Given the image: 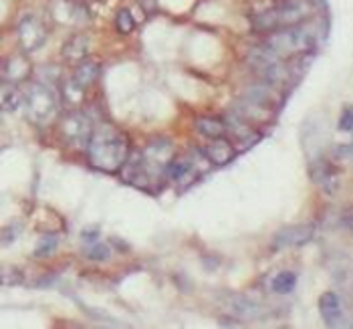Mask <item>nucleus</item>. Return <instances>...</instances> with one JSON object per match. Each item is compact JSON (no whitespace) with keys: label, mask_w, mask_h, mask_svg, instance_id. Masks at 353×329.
<instances>
[{"label":"nucleus","mask_w":353,"mask_h":329,"mask_svg":"<svg viewBox=\"0 0 353 329\" xmlns=\"http://www.w3.org/2000/svg\"><path fill=\"white\" fill-rule=\"evenodd\" d=\"M176 158V148L170 139L156 137L141 152L125 162L121 168V176L125 182L145 192H156L162 188L163 180L168 178V168Z\"/></svg>","instance_id":"f257e3e1"},{"label":"nucleus","mask_w":353,"mask_h":329,"mask_svg":"<svg viewBox=\"0 0 353 329\" xmlns=\"http://www.w3.org/2000/svg\"><path fill=\"white\" fill-rule=\"evenodd\" d=\"M87 156L93 168L117 174L130 160V139L111 123H99L89 139Z\"/></svg>","instance_id":"f03ea898"},{"label":"nucleus","mask_w":353,"mask_h":329,"mask_svg":"<svg viewBox=\"0 0 353 329\" xmlns=\"http://www.w3.org/2000/svg\"><path fill=\"white\" fill-rule=\"evenodd\" d=\"M319 8V0H283L281 4L254 17L252 27L259 32H274L281 28L307 23Z\"/></svg>","instance_id":"7ed1b4c3"},{"label":"nucleus","mask_w":353,"mask_h":329,"mask_svg":"<svg viewBox=\"0 0 353 329\" xmlns=\"http://www.w3.org/2000/svg\"><path fill=\"white\" fill-rule=\"evenodd\" d=\"M315 43H317V37H315L313 28L303 23L297 27L281 28V30L269 32L263 45L281 59H295V57H303L311 49H315Z\"/></svg>","instance_id":"20e7f679"},{"label":"nucleus","mask_w":353,"mask_h":329,"mask_svg":"<svg viewBox=\"0 0 353 329\" xmlns=\"http://www.w3.org/2000/svg\"><path fill=\"white\" fill-rule=\"evenodd\" d=\"M25 108H27L28 117L39 123L45 126L49 121H53L57 111H59V97L54 93L53 85L41 81H30L25 89Z\"/></svg>","instance_id":"39448f33"},{"label":"nucleus","mask_w":353,"mask_h":329,"mask_svg":"<svg viewBox=\"0 0 353 329\" xmlns=\"http://www.w3.org/2000/svg\"><path fill=\"white\" fill-rule=\"evenodd\" d=\"M248 65L250 69L263 79V81L271 83V85H283L291 79V71L293 65L287 63V59H281L269 51L265 45L254 47L248 55Z\"/></svg>","instance_id":"423d86ee"},{"label":"nucleus","mask_w":353,"mask_h":329,"mask_svg":"<svg viewBox=\"0 0 353 329\" xmlns=\"http://www.w3.org/2000/svg\"><path fill=\"white\" fill-rule=\"evenodd\" d=\"M93 130H95V126L85 111H69L61 117V123H59L61 137L73 148L87 150L89 139L93 136Z\"/></svg>","instance_id":"0eeeda50"},{"label":"nucleus","mask_w":353,"mask_h":329,"mask_svg":"<svg viewBox=\"0 0 353 329\" xmlns=\"http://www.w3.org/2000/svg\"><path fill=\"white\" fill-rule=\"evenodd\" d=\"M17 32H19V43H21L25 53L39 51L47 43V39H49V32H47L45 23L39 17H34V14H25L19 21Z\"/></svg>","instance_id":"6e6552de"},{"label":"nucleus","mask_w":353,"mask_h":329,"mask_svg":"<svg viewBox=\"0 0 353 329\" xmlns=\"http://www.w3.org/2000/svg\"><path fill=\"white\" fill-rule=\"evenodd\" d=\"M315 235V228L311 224H293L281 228L274 239H272V248L274 250H285V248H297L307 245Z\"/></svg>","instance_id":"1a4fd4ad"},{"label":"nucleus","mask_w":353,"mask_h":329,"mask_svg":"<svg viewBox=\"0 0 353 329\" xmlns=\"http://www.w3.org/2000/svg\"><path fill=\"white\" fill-rule=\"evenodd\" d=\"M234 113H236L239 117H243L245 121H248L250 126H261V123L271 121L274 110L263 106V103H259V101H254V99H250V97H246V95H243V97L236 101V110H234Z\"/></svg>","instance_id":"9d476101"},{"label":"nucleus","mask_w":353,"mask_h":329,"mask_svg":"<svg viewBox=\"0 0 353 329\" xmlns=\"http://www.w3.org/2000/svg\"><path fill=\"white\" fill-rule=\"evenodd\" d=\"M202 154L208 158V162L214 166H226L230 164L234 158H236V148H234V141L228 139V137H216V139H210Z\"/></svg>","instance_id":"9b49d317"},{"label":"nucleus","mask_w":353,"mask_h":329,"mask_svg":"<svg viewBox=\"0 0 353 329\" xmlns=\"http://www.w3.org/2000/svg\"><path fill=\"white\" fill-rule=\"evenodd\" d=\"M32 75V65L27 59V55H10L4 59L2 63V81L8 83H25Z\"/></svg>","instance_id":"f8f14e48"},{"label":"nucleus","mask_w":353,"mask_h":329,"mask_svg":"<svg viewBox=\"0 0 353 329\" xmlns=\"http://www.w3.org/2000/svg\"><path fill=\"white\" fill-rule=\"evenodd\" d=\"M309 172H311V178L313 182L327 194V196H333L339 188V174L333 166L325 162V160H317L309 166Z\"/></svg>","instance_id":"ddd939ff"},{"label":"nucleus","mask_w":353,"mask_h":329,"mask_svg":"<svg viewBox=\"0 0 353 329\" xmlns=\"http://www.w3.org/2000/svg\"><path fill=\"white\" fill-rule=\"evenodd\" d=\"M204 170L198 168V162L194 158H174L168 168V180H172L178 186H188L196 176H200Z\"/></svg>","instance_id":"4468645a"},{"label":"nucleus","mask_w":353,"mask_h":329,"mask_svg":"<svg viewBox=\"0 0 353 329\" xmlns=\"http://www.w3.org/2000/svg\"><path fill=\"white\" fill-rule=\"evenodd\" d=\"M51 12L59 23L65 25H83L87 21V8L75 0H54Z\"/></svg>","instance_id":"2eb2a0df"},{"label":"nucleus","mask_w":353,"mask_h":329,"mask_svg":"<svg viewBox=\"0 0 353 329\" xmlns=\"http://www.w3.org/2000/svg\"><path fill=\"white\" fill-rule=\"evenodd\" d=\"M224 305L239 319H263L265 317L263 307L259 303L252 301V299L245 297V295H226Z\"/></svg>","instance_id":"dca6fc26"},{"label":"nucleus","mask_w":353,"mask_h":329,"mask_svg":"<svg viewBox=\"0 0 353 329\" xmlns=\"http://www.w3.org/2000/svg\"><path fill=\"white\" fill-rule=\"evenodd\" d=\"M319 313L327 328H335L341 321V299L337 293L327 291L319 297Z\"/></svg>","instance_id":"f3484780"},{"label":"nucleus","mask_w":353,"mask_h":329,"mask_svg":"<svg viewBox=\"0 0 353 329\" xmlns=\"http://www.w3.org/2000/svg\"><path fill=\"white\" fill-rule=\"evenodd\" d=\"M25 91L17 85V83L2 81V89H0V106L6 113H17L25 106Z\"/></svg>","instance_id":"a211bd4d"},{"label":"nucleus","mask_w":353,"mask_h":329,"mask_svg":"<svg viewBox=\"0 0 353 329\" xmlns=\"http://www.w3.org/2000/svg\"><path fill=\"white\" fill-rule=\"evenodd\" d=\"M99 71H101V65L99 63H95V61H81L77 65L71 81L75 83V85H79V87H83V89H87V87H91L93 83L97 81Z\"/></svg>","instance_id":"6ab92c4d"},{"label":"nucleus","mask_w":353,"mask_h":329,"mask_svg":"<svg viewBox=\"0 0 353 329\" xmlns=\"http://www.w3.org/2000/svg\"><path fill=\"white\" fill-rule=\"evenodd\" d=\"M196 132L200 136L208 137V139H216V137L226 136V121L218 119V117H198L196 119Z\"/></svg>","instance_id":"aec40b11"},{"label":"nucleus","mask_w":353,"mask_h":329,"mask_svg":"<svg viewBox=\"0 0 353 329\" xmlns=\"http://www.w3.org/2000/svg\"><path fill=\"white\" fill-rule=\"evenodd\" d=\"M87 49H89L87 39H85L83 34H77V37H73L71 41L65 43L63 55H65V59H69V61L81 63V61H85V57H87Z\"/></svg>","instance_id":"412c9836"},{"label":"nucleus","mask_w":353,"mask_h":329,"mask_svg":"<svg viewBox=\"0 0 353 329\" xmlns=\"http://www.w3.org/2000/svg\"><path fill=\"white\" fill-rule=\"evenodd\" d=\"M271 287L276 295H289L297 287V275L293 271H281L279 275H274Z\"/></svg>","instance_id":"4be33fe9"},{"label":"nucleus","mask_w":353,"mask_h":329,"mask_svg":"<svg viewBox=\"0 0 353 329\" xmlns=\"http://www.w3.org/2000/svg\"><path fill=\"white\" fill-rule=\"evenodd\" d=\"M115 28H117V32H121V34H130V32L136 28V19L132 17V12H130L128 8H121V10L117 12V17H115Z\"/></svg>","instance_id":"5701e85b"},{"label":"nucleus","mask_w":353,"mask_h":329,"mask_svg":"<svg viewBox=\"0 0 353 329\" xmlns=\"http://www.w3.org/2000/svg\"><path fill=\"white\" fill-rule=\"evenodd\" d=\"M57 245H59V237H53V235L43 237L39 241V245H37L34 257H47V255H51L54 248H57Z\"/></svg>","instance_id":"b1692460"},{"label":"nucleus","mask_w":353,"mask_h":329,"mask_svg":"<svg viewBox=\"0 0 353 329\" xmlns=\"http://www.w3.org/2000/svg\"><path fill=\"white\" fill-rule=\"evenodd\" d=\"M89 247L85 250V255L91 259V261H105L109 257V248L103 245V243H97V241H93V243H87Z\"/></svg>","instance_id":"393cba45"},{"label":"nucleus","mask_w":353,"mask_h":329,"mask_svg":"<svg viewBox=\"0 0 353 329\" xmlns=\"http://www.w3.org/2000/svg\"><path fill=\"white\" fill-rule=\"evenodd\" d=\"M337 128H339V132H345V134L353 132V108L352 106L343 108L341 115H339V123H337Z\"/></svg>","instance_id":"a878e982"}]
</instances>
